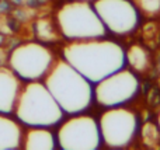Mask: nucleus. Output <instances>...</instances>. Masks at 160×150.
<instances>
[{"mask_svg": "<svg viewBox=\"0 0 160 150\" xmlns=\"http://www.w3.org/2000/svg\"><path fill=\"white\" fill-rule=\"evenodd\" d=\"M6 39H7V38H6V36H4V35H3V34H2V32H0V48H2V46H3V45H4Z\"/></svg>", "mask_w": 160, "mask_h": 150, "instance_id": "aec40b11", "label": "nucleus"}, {"mask_svg": "<svg viewBox=\"0 0 160 150\" xmlns=\"http://www.w3.org/2000/svg\"><path fill=\"white\" fill-rule=\"evenodd\" d=\"M56 58L41 41L18 42L8 51L6 65L18 76L22 83L44 80Z\"/></svg>", "mask_w": 160, "mask_h": 150, "instance_id": "39448f33", "label": "nucleus"}, {"mask_svg": "<svg viewBox=\"0 0 160 150\" xmlns=\"http://www.w3.org/2000/svg\"><path fill=\"white\" fill-rule=\"evenodd\" d=\"M34 34H35L37 39L44 44L45 42H55L61 38L56 22L48 17L38 18L34 22Z\"/></svg>", "mask_w": 160, "mask_h": 150, "instance_id": "4468645a", "label": "nucleus"}, {"mask_svg": "<svg viewBox=\"0 0 160 150\" xmlns=\"http://www.w3.org/2000/svg\"><path fill=\"white\" fill-rule=\"evenodd\" d=\"M88 2H93V0H88Z\"/></svg>", "mask_w": 160, "mask_h": 150, "instance_id": "4be33fe9", "label": "nucleus"}, {"mask_svg": "<svg viewBox=\"0 0 160 150\" xmlns=\"http://www.w3.org/2000/svg\"><path fill=\"white\" fill-rule=\"evenodd\" d=\"M13 2L11 0H0V16H8L13 11Z\"/></svg>", "mask_w": 160, "mask_h": 150, "instance_id": "f3484780", "label": "nucleus"}, {"mask_svg": "<svg viewBox=\"0 0 160 150\" xmlns=\"http://www.w3.org/2000/svg\"><path fill=\"white\" fill-rule=\"evenodd\" d=\"M11 2H13V4H14V6H17V7H20V6H24L25 0H11Z\"/></svg>", "mask_w": 160, "mask_h": 150, "instance_id": "6ab92c4d", "label": "nucleus"}, {"mask_svg": "<svg viewBox=\"0 0 160 150\" xmlns=\"http://www.w3.org/2000/svg\"><path fill=\"white\" fill-rule=\"evenodd\" d=\"M22 81L7 66H0V114L13 115Z\"/></svg>", "mask_w": 160, "mask_h": 150, "instance_id": "9d476101", "label": "nucleus"}, {"mask_svg": "<svg viewBox=\"0 0 160 150\" xmlns=\"http://www.w3.org/2000/svg\"><path fill=\"white\" fill-rule=\"evenodd\" d=\"M42 81L68 115L84 112L94 100L93 83L65 59H56Z\"/></svg>", "mask_w": 160, "mask_h": 150, "instance_id": "f03ea898", "label": "nucleus"}, {"mask_svg": "<svg viewBox=\"0 0 160 150\" xmlns=\"http://www.w3.org/2000/svg\"><path fill=\"white\" fill-rule=\"evenodd\" d=\"M13 115L24 128H53L65 112L42 80L22 83Z\"/></svg>", "mask_w": 160, "mask_h": 150, "instance_id": "7ed1b4c3", "label": "nucleus"}, {"mask_svg": "<svg viewBox=\"0 0 160 150\" xmlns=\"http://www.w3.org/2000/svg\"><path fill=\"white\" fill-rule=\"evenodd\" d=\"M24 126L8 114H0V150L21 148Z\"/></svg>", "mask_w": 160, "mask_h": 150, "instance_id": "9b49d317", "label": "nucleus"}, {"mask_svg": "<svg viewBox=\"0 0 160 150\" xmlns=\"http://www.w3.org/2000/svg\"><path fill=\"white\" fill-rule=\"evenodd\" d=\"M98 128L105 146L121 149L133 142L139 131V121L135 112L127 107H112L101 114Z\"/></svg>", "mask_w": 160, "mask_h": 150, "instance_id": "423d86ee", "label": "nucleus"}, {"mask_svg": "<svg viewBox=\"0 0 160 150\" xmlns=\"http://www.w3.org/2000/svg\"><path fill=\"white\" fill-rule=\"evenodd\" d=\"M158 126H159V129H160V111H159V114H158Z\"/></svg>", "mask_w": 160, "mask_h": 150, "instance_id": "412c9836", "label": "nucleus"}, {"mask_svg": "<svg viewBox=\"0 0 160 150\" xmlns=\"http://www.w3.org/2000/svg\"><path fill=\"white\" fill-rule=\"evenodd\" d=\"M94 10L107 31L128 35L139 25V10L132 0H93Z\"/></svg>", "mask_w": 160, "mask_h": 150, "instance_id": "1a4fd4ad", "label": "nucleus"}, {"mask_svg": "<svg viewBox=\"0 0 160 150\" xmlns=\"http://www.w3.org/2000/svg\"><path fill=\"white\" fill-rule=\"evenodd\" d=\"M56 136L51 128H27L22 133L21 148L25 150H53Z\"/></svg>", "mask_w": 160, "mask_h": 150, "instance_id": "f8f14e48", "label": "nucleus"}, {"mask_svg": "<svg viewBox=\"0 0 160 150\" xmlns=\"http://www.w3.org/2000/svg\"><path fill=\"white\" fill-rule=\"evenodd\" d=\"M47 0H25L24 4L27 6L28 8H35V7H39V6L45 4Z\"/></svg>", "mask_w": 160, "mask_h": 150, "instance_id": "a211bd4d", "label": "nucleus"}, {"mask_svg": "<svg viewBox=\"0 0 160 150\" xmlns=\"http://www.w3.org/2000/svg\"><path fill=\"white\" fill-rule=\"evenodd\" d=\"M55 136L58 148L63 150H96L101 145L98 122L83 112L63 121Z\"/></svg>", "mask_w": 160, "mask_h": 150, "instance_id": "0eeeda50", "label": "nucleus"}, {"mask_svg": "<svg viewBox=\"0 0 160 150\" xmlns=\"http://www.w3.org/2000/svg\"><path fill=\"white\" fill-rule=\"evenodd\" d=\"M125 62L133 72L143 73L150 66V55L145 46L135 44L131 45L128 51H125Z\"/></svg>", "mask_w": 160, "mask_h": 150, "instance_id": "ddd939ff", "label": "nucleus"}, {"mask_svg": "<svg viewBox=\"0 0 160 150\" xmlns=\"http://www.w3.org/2000/svg\"><path fill=\"white\" fill-rule=\"evenodd\" d=\"M94 100L104 108L128 104L139 93V79L132 70L125 67L108 75L94 84Z\"/></svg>", "mask_w": 160, "mask_h": 150, "instance_id": "6e6552de", "label": "nucleus"}, {"mask_svg": "<svg viewBox=\"0 0 160 150\" xmlns=\"http://www.w3.org/2000/svg\"><path fill=\"white\" fill-rule=\"evenodd\" d=\"M55 22L59 34L68 42L102 38L107 28L88 0H70L56 10Z\"/></svg>", "mask_w": 160, "mask_h": 150, "instance_id": "20e7f679", "label": "nucleus"}, {"mask_svg": "<svg viewBox=\"0 0 160 150\" xmlns=\"http://www.w3.org/2000/svg\"><path fill=\"white\" fill-rule=\"evenodd\" d=\"M142 140L145 145H148L149 148H158L160 143V129L156 123L146 122L143 123L141 129Z\"/></svg>", "mask_w": 160, "mask_h": 150, "instance_id": "2eb2a0df", "label": "nucleus"}, {"mask_svg": "<svg viewBox=\"0 0 160 150\" xmlns=\"http://www.w3.org/2000/svg\"><path fill=\"white\" fill-rule=\"evenodd\" d=\"M133 4L148 18H155L160 16V0H132Z\"/></svg>", "mask_w": 160, "mask_h": 150, "instance_id": "dca6fc26", "label": "nucleus"}, {"mask_svg": "<svg viewBox=\"0 0 160 150\" xmlns=\"http://www.w3.org/2000/svg\"><path fill=\"white\" fill-rule=\"evenodd\" d=\"M62 59L93 84L127 65L125 49L104 36L68 42L62 49Z\"/></svg>", "mask_w": 160, "mask_h": 150, "instance_id": "f257e3e1", "label": "nucleus"}]
</instances>
